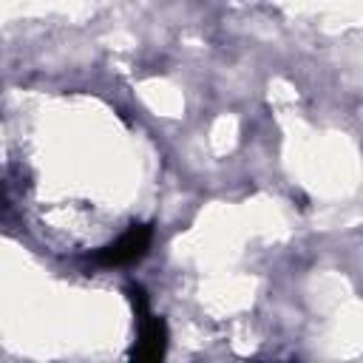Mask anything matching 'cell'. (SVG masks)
Wrapping results in <instances>:
<instances>
[{
	"mask_svg": "<svg viewBox=\"0 0 363 363\" xmlns=\"http://www.w3.org/2000/svg\"><path fill=\"white\" fill-rule=\"evenodd\" d=\"M150 241H153V227L150 224H133L113 244L102 247L94 255V261L102 264V267H125V264H133V261H139V258L147 255Z\"/></svg>",
	"mask_w": 363,
	"mask_h": 363,
	"instance_id": "1",
	"label": "cell"
},
{
	"mask_svg": "<svg viewBox=\"0 0 363 363\" xmlns=\"http://www.w3.org/2000/svg\"><path fill=\"white\" fill-rule=\"evenodd\" d=\"M167 343V326L162 318H153L150 312L139 315V343L133 349L136 360H159L164 354Z\"/></svg>",
	"mask_w": 363,
	"mask_h": 363,
	"instance_id": "2",
	"label": "cell"
}]
</instances>
